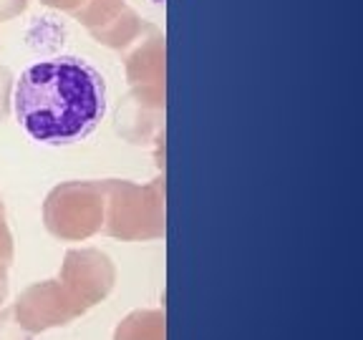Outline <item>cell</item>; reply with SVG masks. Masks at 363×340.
<instances>
[{
	"label": "cell",
	"mask_w": 363,
	"mask_h": 340,
	"mask_svg": "<svg viewBox=\"0 0 363 340\" xmlns=\"http://www.w3.org/2000/svg\"><path fill=\"white\" fill-rule=\"evenodd\" d=\"M13 111L38 144H76L91 136L107 116V81L78 56L46 58L18 76Z\"/></svg>",
	"instance_id": "6da1fadb"
}]
</instances>
